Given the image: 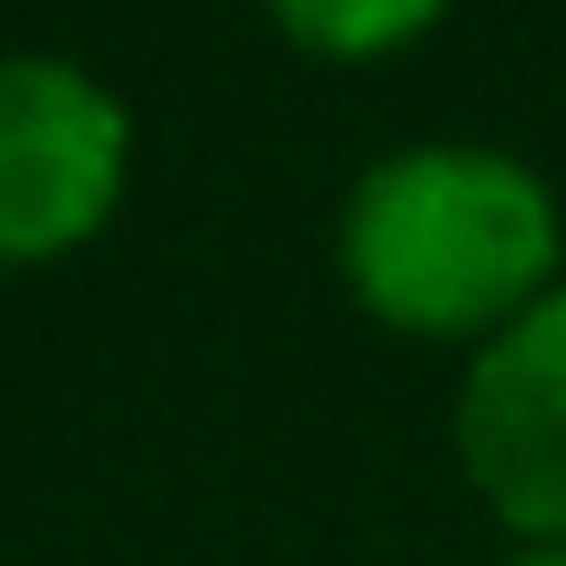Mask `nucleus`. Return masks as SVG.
<instances>
[{
  "mask_svg": "<svg viewBox=\"0 0 566 566\" xmlns=\"http://www.w3.org/2000/svg\"><path fill=\"white\" fill-rule=\"evenodd\" d=\"M504 566H566V539H522Z\"/></svg>",
  "mask_w": 566,
  "mask_h": 566,
  "instance_id": "5",
  "label": "nucleus"
},
{
  "mask_svg": "<svg viewBox=\"0 0 566 566\" xmlns=\"http://www.w3.org/2000/svg\"><path fill=\"white\" fill-rule=\"evenodd\" d=\"M451 442L504 531L566 539V283L469 354Z\"/></svg>",
  "mask_w": 566,
  "mask_h": 566,
  "instance_id": "3",
  "label": "nucleus"
},
{
  "mask_svg": "<svg viewBox=\"0 0 566 566\" xmlns=\"http://www.w3.org/2000/svg\"><path fill=\"white\" fill-rule=\"evenodd\" d=\"M566 221L531 159L495 142H407L336 212L345 292L398 336H495L557 292Z\"/></svg>",
  "mask_w": 566,
  "mask_h": 566,
  "instance_id": "1",
  "label": "nucleus"
},
{
  "mask_svg": "<svg viewBox=\"0 0 566 566\" xmlns=\"http://www.w3.org/2000/svg\"><path fill=\"white\" fill-rule=\"evenodd\" d=\"M442 9L451 0H265L283 44H301L310 62H380L424 27H442Z\"/></svg>",
  "mask_w": 566,
  "mask_h": 566,
  "instance_id": "4",
  "label": "nucleus"
},
{
  "mask_svg": "<svg viewBox=\"0 0 566 566\" xmlns=\"http://www.w3.org/2000/svg\"><path fill=\"white\" fill-rule=\"evenodd\" d=\"M133 177L124 97L71 53H0V265L88 248Z\"/></svg>",
  "mask_w": 566,
  "mask_h": 566,
  "instance_id": "2",
  "label": "nucleus"
}]
</instances>
